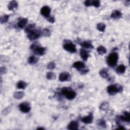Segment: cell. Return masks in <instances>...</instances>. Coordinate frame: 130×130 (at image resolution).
<instances>
[{
  "mask_svg": "<svg viewBox=\"0 0 130 130\" xmlns=\"http://www.w3.org/2000/svg\"><path fill=\"white\" fill-rule=\"evenodd\" d=\"M123 86L119 84L110 85L108 86L107 90L108 93L110 95H114L118 93L123 92Z\"/></svg>",
  "mask_w": 130,
  "mask_h": 130,
  "instance_id": "obj_1",
  "label": "cell"
},
{
  "mask_svg": "<svg viewBox=\"0 0 130 130\" xmlns=\"http://www.w3.org/2000/svg\"><path fill=\"white\" fill-rule=\"evenodd\" d=\"M118 55L116 53H112L108 56L107 59V64L111 67H114L118 63Z\"/></svg>",
  "mask_w": 130,
  "mask_h": 130,
  "instance_id": "obj_2",
  "label": "cell"
},
{
  "mask_svg": "<svg viewBox=\"0 0 130 130\" xmlns=\"http://www.w3.org/2000/svg\"><path fill=\"white\" fill-rule=\"evenodd\" d=\"M62 93L64 96L69 100L74 99L76 96V93L71 88H64L62 89Z\"/></svg>",
  "mask_w": 130,
  "mask_h": 130,
  "instance_id": "obj_3",
  "label": "cell"
},
{
  "mask_svg": "<svg viewBox=\"0 0 130 130\" xmlns=\"http://www.w3.org/2000/svg\"><path fill=\"white\" fill-rule=\"evenodd\" d=\"M73 67L80 71L81 74H86L89 71L88 69H85V65L82 62H75L73 65Z\"/></svg>",
  "mask_w": 130,
  "mask_h": 130,
  "instance_id": "obj_4",
  "label": "cell"
},
{
  "mask_svg": "<svg viewBox=\"0 0 130 130\" xmlns=\"http://www.w3.org/2000/svg\"><path fill=\"white\" fill-rule=\"evenodd\" d=\"M31 48L33 50L34 53L38 55H43L45 53V48L44 47L35 45L32 44L31 46Z\"/></svg>",
  "mask_w": 130,
  "mask_h": 130,
  "instance_id": "obj_5",
  "label": "cell"
},
{
  "mask_svg": "<svg viewBox=\"0 0 130 130\" xmlns=\"http://www.w3.org/2000/svg\"><path fill=\"white\" fill-rule=\"evenodd\" d=\"M42 32L40 30H33L32 31L28 33V38L30 40H36L37 39L39 38L41 35Z\"/></svg>",
  "mask_w": 130,
  "mask_h": 130,
  "instance_id": "obj_6",
  "label": "cell"
},
{
  "mask_svg": "<svg viewBox=\"0 0 130 130\" xmlns=\"http://www.w3.org/2000/svg\"><path fill=\"white\" fill-rule=\"evenodd\" d=\"M63 47L65 50H67L69 53H75L76 52V46L70 41L65 43V44L63 45Z\"/></svg>",
  "mask_w": 130,
  "mask_h": 130,
  "instance_id": "obj_7",
  "label": "cell"
},
{
  "mask_svg": "<svg viewBox=\"0 0 130 130\" xmlns=\"http://www.w3.org/2000/svg\"><path fill=\"white\" fill-rule=\"evenodd\" d=\"M20 110L23 113H27L31 111V107L30 104L27 102H24L20 104L19 105Z\"/></svg>",
  "mask_w": 130,
  "mask_h": 130,
  "instance_id": "obj_8",
  "label": "cell"
},
{
  "mask_svg": "<svg viewBox=\"0 0 130 130\" xmlns=\"http://www.w3.org/2000/svg\"><path fill=\"white\" fill-rule=\"evenodd\" d=\"M71 79V76L70 73L67 72H64L60 74L59 76V80L61 82L70 81Z\"/></svg>",
  "mask_w": 130,
  "mask_h": 130,
  "instance_id": "obj_9",
  "label": "cell"
},
{
  "mask_svg": "<svg viewBox=\"0 0 130 130\" xmlns=\"http://www.w3.org/2000/svg\"><path fill=\"white\" fill-rule=\"evenodd\" d=\"M50 12H51V9L50 8L47 6H45L44 7H43L41 10V14L46 18H48L50 16Z\"/></svg>",
  "mask_w": 130,
  "mask_h": 130,
  "instance_id": "obj_10",
  "label": "cell"
},
{
  "mask_svg": "<svg viewBox=\"0 0 130 130\" xmlns=\"http://www.w3.org/2000/svg\"><path fill=\"white\" fill-rule=\"evenodd\" d=\"M93 115L92 112L89 113V115L84 116L81 118L82 122L86 124H91L93 122Z\"/></svg>",
  "mask_w": 130,
  "mask_h": 130,
  "instance_id": "obj_11",
  "label": "cell"
},
{
  "mask_svg": "<svg viewBox=\"0 0 130 130\" xmlns=\"http://www.w3.org/2000/svg\"><path fill=\"white\" fill-rule=\"evenodd\" d=\"M79 128V124L76 121L73 120L71 122L67 127V129L68 130H78Z\"/></svg>",
  "mask_w": 130,
  "mask_h": 130,
  "instance_id": "obj_12",
  "label": "cell"
},
{
  "mask_svg": "<svg viewBox=\"0 0 130 130\" xmlns=\"http://www.w3.org/2000/svg\"><path fill=\"white\" fill-rule=\"evenodd\" d=\"M122 15L123 14L122 12L120 11L115 10L112 12L111 14V17L114 19H118L122 17Z\"/></svg>",
  "mask_w": 130,
  "mask_h": 130,
  "instance_id": "obj_13",
  "label": "cell"
},
{
  "mask_svg": "<svg viewBox=\"0 0 130 130\" xmlns=\"http://www.w3.org/2000/svg\"><path fill=\"white\" fill-rule=\"evenodd\" d=\"M119 118L122 120L124 121V122L129 123L130 121V113L127 111H124V115H120L119 117Z\"/></svg>",
  "mask_w": 130,
  "mask_h": 130,
  "instance_id": "obj_14",
  "label": "cell"
},
{
  "mask_svg": "<svg viewBox=\"0 0 130 130\" xmlns=\"http://www.w3.org/2000/svg\"><path fill=\"white\" fill-rule=\"evenodd\" d=\"M80 55L81 58L84 61H86L89 57L88 52L84 49H81L80 50Z\"/></svg>",
  "mask_w": 130,
  "mask_h": 130,
  "instance_id": "obj_15",
  "label": "cell"
},
{
  "mask_svg": "<svg viewBox=\"0 0 130 130\" xmlns=\"http://www.w3.org/2000/svg\"><path fill=\"white\" fill-rule=\"evenodd\" d=\"M18 7V3L15 1H11L8 4V8L9 10H14Z\"/></svg>",
  "mask_w": 130,
  "mask_h": 130,
  "instance_id": "obj_16",
  "label": "cell"
},
{
  "mask_svg": "<svg viewBox=\"0 0 130 130\" xmlns=\"http://www.w3.org/2000/svg\"><path fill=\"white\" fill-rule=\"evenodd\" d=\"M28 20L27 18H23L20 20L17 23V27L19 29H23L28 23Z\"/></svg>",
  "mask_w": 130,
  "mask_h": 130,
  "instance_id": "obj_17",
  "label": "cell"
},
{
  "mask_svg": "<svg viewBox=\"0 0 130 130\" xmlns=\"http://www.w3.org/2000/svg\"><path fill=\"white\" fill-rule=\"evenodd\" d=\"M125 70H126V67L124 65H120L116 68V72L118 74H124L125 72Z\"/></svg>",
  "mask_w": 130,
  "mask_h": 130,
  "instance_id": "obj_18",
  "label": "cell"
},
{
  "mask_svg": "<svg viewBox=\"0 0 130 130\" xmlns=\"http://www.w3.org/2000/svg\"><path fill=\"white\" fill-rule=\"evenodd\" d=\"M108 70L106 68H104L100 71V76L103 78H107L109 76L108 75Z\"/></svg>",
  "mask_w": 130,
  "mask_h": 130,
  "instance_id": "obj_19",
  "label": "cell"
},
{
  "mask_svg": "<svg viewBox=\"0 0 130 130\" xmlns=\"http://www.w3.org/2000/svg\"><path fill=\"white\" fill-rule=\"evenodd\" d=\"M80 45L85 48L93 49L94 48V46H93L92 43L88 41H84L82 42L81 43H80Z\"/></svg>",
  "mask_w": 130,
  "mask_h": 130,
  "instance_id": "obj_20",
  "label": "cell"
},
{
  "mask_svg": "<svg viewBox=\"0 0 130 130\" xmlns=\"http://www.w3.org/2000/svg\"><path fill=\"white\" fill-rule=\"evenodd\" d=\"M27 83L24 81H19L17 84V88L18 89H25L27 86Z\"/></svg>",
  "mask_w": 130,
  "mask_h": 130,
  "instance_id": "obj_21",
  "label": "cell"
},
{
  "mask_svg": "<svg viewBox=\"0 0 130 130\" xmlns=\"http://www.w3.org/2000/svg\"><path fill=\"white\" fill-rule=\"evenodd\" d=\"M24 96V94L23 92H17L14 93L13 97L15 99L20 100L23 99Z\"/></svg>",
  "mask_w": 130,
  "mask_h": 130,
  "instance_id": "obj_22",
  "label": "cell"
},
{
  "mask_svg": "<svg viewBox=\"0 0 130 130\" xmlns=\"http://www.w3.org/2000/svg\"><path fill=\"white\" fill-rule=\"evenodd\" d=\"M38 58H37V57H35V56H31L29 58V59H28V62L30 64H31V65H34V64H36L38 61Z\"/></svg>",
  "mask_w": 130,
  "mask_h": 130,
  "instance_id": "obj_23",
  "label": "cell"
},
{
  "mask_svg": "<svg viewBox=\"0 0 130 130\" xmlns=\"http://www.w3.org/2000/svg\"><path fill=\"white\" fill-rule=\"evenodd\" d=\"M97 52H98V53L99 54L103 55V54H104L105 53H106L107 50H106V49L104 46H99L98 47V48H97Z\"/></svg>",
  "mask_w": 130,
  "mask_h": 130,
  "instance_id": "obj_24",
  "label": "cell"
},
{
  "mask_svg": "<svg viewBox=\"0 0 130 130\" xmlns=\"http://www.w3.org/2000/svg\"><path fill=\"white\" fill-rule=\"evenodd\" d=\"M97 28L100 32H104L105 31V30L106 28V25L103 23H99L97 24Z\"/></svg>",
  "mask_w": 130,
  "mask_h": 130,
  "instance_id": "obj_25",
  "label": "cell"
},
{
  "mask_svg": "<svg viewBox=\"0 0 130 130\" xmlns=\"http://www.w3.org/2000/svg\"><path fill=\"white\" fill-rule=\"evenodd\" d=\"M9 18V16L8 15H4L1 17V18H0V22H1V24H5L7 23Z\"/></svg>",
  "mask_w": 130,
  "mask_h": 130,
  "instance_id": "obj_26",
  "label": "cell"
},
{
  "mask_svg": "<svg viewBox=\"0 0 130 130\" xmlns=\"http://www.w3.org/2000/svg\"><path fill=\"white\" fill-rule=\"evenodd\" d=\"M109 107V104L106 102L102 103L100 106V109L101 110H106Z\"/></svg>",
  "mask_w": 130,
  "mask_h": 130,
  "instance_id": "obj_27",
  "label": "cell"
},
{
  "mask_svg": "<svg viewBox=\"0 0 130 130\" xmlns=\"http://www.w3.org/2000/svg\"><path fill=\"white\" fill-rule=\"evenodd\" d=\"M97 124L99 126L102 127L103 128H106V124L105 121L103 119H99L97 121Z\"/></svg>",
  "mask_w": 130,
  "mask_h": 130,
  "instance_id": "obj_28",
  "label": "cell"
},
{
  "mask_svg": "<svg viewBox=\"0 0 130 130\" xmlns=\"http://www.w3.org/2000/svg\"><path fill=\"white\" fill-rule=\"evenodd\" d=\"M55 75L54 74V73L51 72H49L47 73L46 74V78L47 79L49 80H53L55 78Z\"/></svg>",
  "mask_w": 130,
  "mask_h": 130,
  "instance_id": "obj_29",
  "label": "cell"
},
{
  "mask_svg": "<svg viewBox=\"0 0 130 130\" xmlns=\"http://www.w3.org/2000/svg\"><path fill=\"white\" fill-rule=\"evenodd\" d=\"M35 27V24H30L25 29V32L27 33H29L30 32H31L33 30H34Z\"/></svg>",
  "mask_w": 130,
  "mask_h": 130,
  "instance_id": "obj_30",
  "label": "cell"
},
{
  "mask_svg": "<svg viewBox=\"0 0 130 130\" xmlns=\"http://www.w3.org/2000/svg\"><path fill=\"white\" fill-rule=\"evenodd\" d=\"M90 6H93L96 8H99L100 6V1H98V0L91 1Z\"/></svg>",
  "mask_w": 130,
  "mask_h": 130,
  "instance_id": "obj_31",
  "label": "cell"
},
{
  "mask_svg": "<svg viewBox=\"0 0 130 130\" xmlns=\"http://www.w3.org/2000/svg\"><path fill=\"white\" fill-rule=\"evenodd\" d=\"M55 68V64L53 62H50L47 65V68L49 70H53Z\"/></svg>",
  "mask_w": 130,
  "mask_h": 130,
  "instance_id": "obj_32",
  "label": "cell"
},
{
  "mask_svg": "<svg viewBox=\"0 0 130 130\" xmlns=\"http://www.w3.org/2000/svg\"><path fill=\"white\" fill-rule=\"evenodd\" d=\"M42 34H43V36H46V37L50 36V31L48 29H44L43 31V32H42Z\"/></svg>",
  "mask_w": 130,
  "mask_h": 130,
  "instance_id": "obj_33",
  "label": "cell"
},
{
  "mask_svg": "<svg viewBox=\"0 0 130 130\" xmlns=\"http://www.w3.org/2000/svg\"><path fill=\"white\" fill-rule=\"evenodd\" d=\"M48 21L51 23H54V21H55V19L53 17L50 16L48 18Z\"/></svg>",
  "mask_w": 130,
  "mask_h": 130,
  "instance_id": "obj_34",
  "label": "cell"
},
{
  "mask_svg": "<svg viewBox=\"0 0 130 130\" xmlns=\"http://www.w3.org/2000/svg\"><path fill=\"white\" fill-rule=\"evenodd\" d=\"M90 2H91V1H89V0H88V1H85L84 3V5L86 7L90 6Z\"/></svg>",
  "mask_w": 130,
  "mask_h": 130,
  "instance_id": "obj_35",
  "label": "cell"
},
{
  "mask_svg": "<svg viewBox=\"0 0 130 130\" xmlns=\"http://www.w3.org/2000/svg\"><path fill=\"white\" fill-rule=\"evenodd\" d=\"M7 72L6 69L5 67H1V73L2 74H5Z\"/></svg>",
  "mask_w": 130,
  "mask_h": 130,
  "instance_id": "obj_36",
  "label": "cell"
},
{
  "mask_svg": "<svg viewBox=\"0 0 130 130\" xmlns=\"http://www.w3.org/2000/svg\"><path fill=\"white\" fill-rule=\"evenodd\" d=\"M117 129H124V130H125V128L123 126V125H119Z\"/></svg>",
  "mask_w": 130,
  "mask_h": 130,
  "instance_id": "obj_37",
  "label": "cell"
},
{
  "mask_svg": "<svg viewBox=\"0 0 130 130\" xmlns=\"http://www.w3.org/2000/svg\"><path fill=\"white\" fill-rule=\"evenodd\" d=\"M37 130H44V128L40 127V128H37Z\"/></svg>",
  "mask_w": 130,
  "mask_h": 130,
  "instance_id": "obj_38",
  "label": "cell"
}]
</instances>
